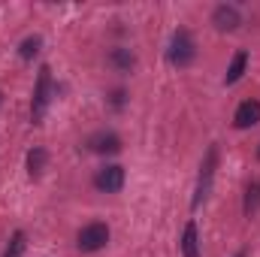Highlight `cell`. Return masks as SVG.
Segmentation results:
<instances>
[{
    "label": "cell",
    "instance_id": "obj_1",
    "mask_svg": "<svg viewBox=\"0 0 260 257\" xmlns=\"http://www.w3.org/2000/svg\"><path fill=\"white\" fill-rule=\"evenodd\" d=\"M194 58H197L194 37H191V30L179 27V30L173 34V40H170V64L173 67H188V64H194Z\"/></svg>",
    "mask_w": 260,
    "mask_h": 257
},
{
    "label": "cell",
    "instance_id": "obj_2",
    "mask_svg": "<svg viewBox=\"0 0 260 257\" xmlns=\"http://www.w3.org/2000/svg\"><path fill=\"white\" fill-rule=\"evenodd\" d=\"M52 100V70L43 67L37 76V88H34V100H30V121L40 124V118L46 115V106Z\"/></svg>",
    "mask_w": 260,
    "mask_h": 257
},
{
    "label": "cell",
    "instance_id": "obj_3",
    "mask_svg": "<svg viewBox=\"0 0 260 257\" xmlns=\"http://www.w3.org/2000/svg\"><path fill=\"white\" fill-rule=\"evenodd\" d=\"M106 242H109V227H106V224H100V221H94V224L82 227V230H79V236H76L79 251H100Z\"/></svg>",
    "mask_w": 260,
    "mask_h": 257
},
{
    "label": "cell",
    "instance_id": "obj_4",
    "mask_svg": "<svg viewBox=\"0 0 260 257\" xmlns=\"http://www.w3.org/2000/svg\"><path fill=\"white\" fill-rule=\"evenodd\" d=\"M215 167H218V148L212 145L209 151H206V160H203V167H200V182H197V194H194V209L209 197L212 191V179H215Z\"/></svg>",
    "mask_w": 260,
    "mask_h": 257
},
{
    "label": "cell",
    "instance_id": "obj_5",
    "mask_svg": "<svg viewBox=\"0 0 260 257\" xmlns=\"http://www.w3.org/2000/svg\"><path fill=\"white\" fill-rule=\"evenodd\" d=\"M94 188L103 194H115L124 188V167H118V164H109V167H103V170H97V176H94Z\"/></svg>",
    "mask_w": 260,
    "mask_h": 257
},
{
    "label": "cell",
    "instance_id": "obj_6",
    "mask_svg": "<svg viewBox=\"0 0 260 257\" xmlns=\"http://www.w3.org/2000/svg\"><path fill=\"white\" fill-rule=\"evenodd\" d=\"M233 124L239 130H248L260 124V103L257 100H245V103H239V109H236V115H233Z\"/></svg>",
    "mask_w": 260,
    "mask_h": 257
},
{
    "label": "cell",
    "instance_id": "obj_7",
    "mask_svg": "<svg viewBox=\"0 0 260 257\" xmlns=\"http://www.w3.org/2000/svg\"><path fill=\"white\" fill-rule=\"evenodd\" d=\"M88 148L97 151V154H118L121 151V139L115 133H97L88 139Z\"/></svg>",
    "mask_w": 260,
    "mask_h": 257
},
{
    "label": "cell",
    "instance_id": "obj_8",
    "mask_svg": "<svg viewBox=\"0 0 260 257\" xmlns=\"http://www.w3.org/2000/svg\"><path fill=\"white\" fill-rule=\"evenodd\" d=\"M212 21H215V27H218V30H236L242 18H239V9H236V6H227V3H224V6H218V9H215Z\"/></svg>",
    "mask_w": 260,
    "mask_h": 257
},
{
    "label": "cell",
    "instance_id": "obj_9",
    "mask_svg": "<svg viewBox=\"0 0 260 257\" xmlns=\"http://www.w3.org/2000/svg\"><path fill=\"white\" fill-rule=\"evenodd\" d=\"M182 254L185 257H200V239H197V224L188 221L185 233H182Z\"/></svg>",
    "mask_w": 260,
    "mask_h": 257
},
{
    "label": "cell",
    "instance_id": "obj_10",
    "mask_svg": "<svg viewBox=\"0 0 260 257\" xmlns=\"http://www.w3.org/2000/svg\"><path fill=\"white\" fill-rule=\"evenodd\" d=\"M245 67H248V55H245V52H236V55H233V61H230V67H227L224 82H227V85H236V82L242 79Z\"/></svg>",
    "mask_w": 260,
    "mask_h": 257
},
{
    "label": "cell",
    "instance_id": "obj_11",
    "mask_svg": "<svg viewBox=\"0 0 260 257\" xmlns=\"http://www.w3.org/2000/svg\"><path fill=\"white\" fill-rule=\"evenodd\" d=\"M109 64L115 67V70H121V73H127L130 67L136 64V58H133V52H130V49H112Z\"/></svg>",
    "mask_w": 260,
    "mask_h": 257
},
{
    "label": "cell",
    "instance_id": "obj_12",
    "mask_svg": "<svg viewBox=\"0 0 260 257\" xmlns=\"http://www.w3.org/2000/svg\"><path fill=\"white\" fill-rule=\"evenodd\" d=\"M43 170H46V151L43 148H34L27 154V173H30V179H40Z\"/></svg>",
    "mask_w": 260,
    "mask_h": 257
},
{
    "label": "cell",
    "instance_id": "obj_13",
    "mask_svg": "<svg viewBox=\"0 0 260 257\" xmlns=\"http://www.w3.org/2000/svg\"><path fill=\"white\" fill-rule=\"evenodd\" d=\"M257 209H260V182H251L248 191H245V215L251 218Z\"/></svg>",
    "mask_w": 260,
    "mask_h": 257
},
{
    "label": "cell",
    "instance_id": "obj_14",
    "mask_svg": "<svg viewBox=\"0 0 260 257\" xmlns=\"http://www.w3.org/2000/svg\"><path fill=\"white\" fill-rule=\"evenodd\" d=\"M21 254H24V233L15 230L12 239H9V245H6V254L3 257H21Z\"/></svg>",
    "mask_w": 260,
    "mask_h": 257
},
{
    "label": "cell",
    "instance_id": "obj_15",
    "mask_svg": "<svg viewBox=\"0 0 260 257\" xmlns=\"http://www.w3.org/2000/svg\"><path fill=\"white\" fill-rule=\"evenodd\" d=\"M37 52H40V37H27V40L21 43V49H18V55H21L24 61H30Z\"/></svg>",
    "mask_w": 260,
    "mask_h": 257
},
{
    "label": "cell",
    "instance_id": "obj_16",
    "mask_svg": "<svg viewBox=\"0 0 260 257\" xmlns=\"http://www.w3.org/2000/svg\"><path fill=\"white\" fill-rule=\"evenodd\" d=\"M112 103L121 106V103H124V91H115V94H112Z\"/></svg>",
    "mask_w": 260,
    "mask_h": 257
},
{
    "label": "cell",
    "instance_id": "obj_17",
    "mask_svg": "<svg viewBox=\"0 0 260 257\" xmlns=\"http://www.w3.org/2000/svg\"><path fill=\"white\" fill-rule=\"evenodd\" d=\"M236 257H245V254H242V251H239V254H236Z\"/></svg>",
    "mask_w": 260,
    "mask_h": 257
},
{
    "label": "cell",
    "instance_id": "obj_18",
    "mask_svg": "<svg viewBox=\"0 0 260 257\" xmlns=\"http://www.w3.org/2000/svg\"><path fill=\"white\" fill-rule=\"evenodd\" d=\"M257 157H260V151H257Z\"/></svg>",
    "mask_w": 260,
    "mask_h": 257
}]
</instances>
